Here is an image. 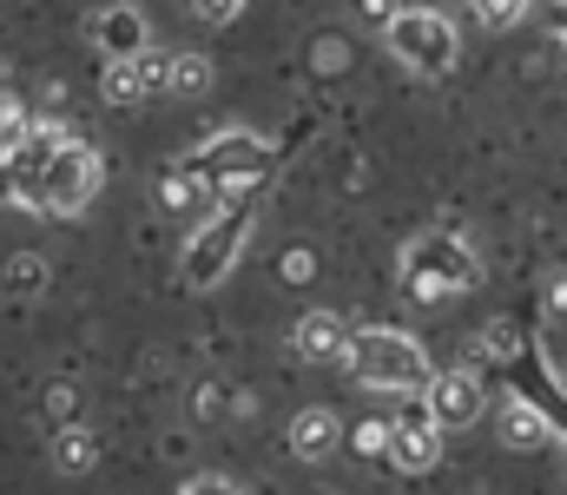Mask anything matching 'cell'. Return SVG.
<instances>
[{
  "mask_svg": "<svg viewBox=\"0 0 567 495\" xmlns=\"http://www.w3.org/2000/svg\"><path fill=\"white\" fill-rule=\"evenodd\" d=\"M350 377L363 383V390H390V396H410V390H429L435 383V370H429L423 343L410 337V330H357V343H350Z\"/></svg>",
  "mask_w": 567,
  "mask_h": 495,
  "instance_id": "obj_1",
  "label": "cell"
},
{
  "mask_svg": "<svg viewBox=\"0 0 567 495\" xmlns=\"http://www.w3.org/2000/svg\"><path fill=\"white\" fill-rule=\"evenodd\" d=\"M475 285H482V258H475L462 238H442V231H429V238H416V245L403 251V291H410L416 305L468 298Z\"/></svg>",
  "mask_w": 567,
  "mask_h": 495,
  "instance_id": "obj_2",
  "label": "cell"
},
{
  "mask_svg": "<svg viewBox=\"0 0 567 495\" xmlns=\"http://www.w3.org/2000/svg\"><path fill=\"white\" fill-rule=\"evenodd\" d=\"M251 218H258V198H238V205H225L212 225H198V238H192V245H185V258H178L185 291H212V285H225V278H231V265H238V251H245Z\"/></svg>",
  "mask_w": 567,
  "mask_h": 495,
  "instance_id": "obj_3",
  "label": "cell"
},
{
  "mask_svg": "<svg viewBox=\"0 0 567 495\" xmlns=\"http://www.w3.org/2000/svg\"><path fill=\"white\" fill-rule=\"evenodd\" d=\"M383 40H390V53H396L416 80H442V73L455 66V53H462L455 20L435 13V7H396V20L383 27Z\"/></svg>",
  "mask_w": 567,
  "mask_h": 495,
  "instance_id": "obj_4",
  "label": "cell"
},
{
  "mask_svg": "<svg viewBox=\"0 0 567 495\" xmlns=\"http://www.w3.org/2000/svg\"><path fill=\"white\" fill-rule=\"evenodd\" d=\"M100 178H106V159L80 140V146H66L60 159L47 165V185H40V212H53V218H80L93 198H100Z\"/></svg>",
  "mask_w": 567,
  "mask_h": 495,
  "instance_id": "obj_5",
  "label": "cell"
},
{
  "mask_svg": "<svg viewBox=\"0 0 567 495\" xmlns=\"http://www.w3.org/2000/svg\"><path fill=\"white\" fill-rule=\"evenodd\" d=\"M198 172L212 178V192L251 198V185H265V172H271V146L251 140V133H225V140H212V146L198 153Z\"/></svg>",
  "mask_w": 567,
  "mask_h": 495,
  "instance_id": "obj_6",
  "label": "cell"
},
{
  "mask_svg": "<svg viewBox=\"0 0 567 495\" xmlns=\"http://www.w3.org/2000/svg\"><path fill=\"white\" fill-rule=\"evenodd\" d=\"M390 463L403 476H429L442 463V423L429 410V396H403L396 416H390Z\"/></svg>",
  "mask_w": 567,
  "mask_h": 495,
  "instance_id": "obj_7",
  "label": "cell"
},
{
  "mask_svg": "<svg viewBox=\"0 0 567 495\" xmlns=\"http://www.w3.org/2000/svg\"><path fill=\"white\" fill-rule=\"evenodd\" d=\"M423 396H429V410H435L442 430H468V423H482V403H488V390H482L475 370H435V383H429Z\"/></svg>",
  "mask_w": 567,
  "mask_h": 495,
  "instance_id": "obj_8",
  "label": "cell"
},
{
  "mask_svg": "<svg viewBox=\"0 0 567 495\" xmlns=\"http://www.w3.org/2000/svg\"><path fill=\"white\" fill-rule=\"evenodd\" d=\"M290 343H297V357H303V363L330 370V363H350L357 330L343 324L337 311H303V318H297V330H290Z\"/></svg>",
  "mask_w": 567,
  "mask_h": 495,
  "instance_id": "obj_9",
  "label": "cell"
},
{
  "mask_svg": "<svg viewBox=\"0 0 567 495\" xmlns=\"http://www.w3.org/2000/svg\"><path fill=\"white\" fill-rule=\"evenodd\" d=\"M93 47L106 53V66L113 60H145L152 47H145V13L140 7H100L93 13Z\"/></svg>",
  "mask_w": 567,
  "mask_h": 495,
  "instance_id": "obj_10",
  "label": "cell"
},
{
  "mask_svg": "<svg viewBox=\"0 0 567 495\" xmlns=\"http://www.w3.org/2000/svg\"><path fill=\"white\" fill-rule=\"evenodd\" d=\"M337 443H343L337 410H297L290 416V456L297 463H323V456H337Z\"/></svg>",
  "mask_w": 567,
  "mask_h": 495,
  "instance_id": "obj_11",
  "label": "cell"
},
{
  "mask_svg": "<svg viewBox=\"0 0 567 495\" xmlns=\"http://www.w3.org/2000/svg\"><path fill=\"white\" fill-rule=\"evenodd\" d=\"M93 463H100V436H93V430L73 423V430L53 436V470H60V476H86Z\"/></svg>",
  "mask_w": 567,
  "mask_h": 495,
  "instance_id": "obj_12",
  "label": "cell"
},
{
  "mask_svg": "<svg viewBox=\"0 0 567 495\" xmlns=\"http://www.w3.org/2000/svg\"><path fill=\"white\" fill-rule=\"evenodd\" d=\"M205 192H212V178H205L198 165H178V172L158 178V205H172V212H198Z\"/></svg>",
  "mask_w": 567,
  "mask_h": 495,
  "instance_id": "obj_13",
  "label": "cell"
},
{
  "mask_svg": "<svg viewBox=\"0 0 567 495\" xmlns=\"http://www.w3.org/2000/svg\"><path fill=\"white\" fill-rule=\"evenodd\" d=\"M502 443H508V450H542V443H548V416H542L535 403H508V410H502Z\"/></svg>",
  "mask_w": 567,
  "mask_h": 495,
  "instance_id": "obj_14",
  "label": "cell"
},
{
  "mask_svg": "<svg viewBox=\"0 0 567 495\" xmlns=\"http://www.w3.org/2000/svg\"><path fill=\"white\" fill-rule=\"evenodd\" d=\"M145 93H152L145 60H113V66H106V106H140Z\"/></svg>",
  "mask_w": 567,
  "mask_h": 495,
  "instance_id": "obj_15",
  "label": "cell"
},
{
  "mask_svg": "<svg viewBox=\"0 0 567 495\" xmlns=\"http://www.w3.org/2000/svg\"><path fill=\"white\" fill-rule=\"evenodd\" d=\"M205 86H212V60H205V53H172V93L198 100Z\"/></svg>",
  "mask_w": 567,
  "mask_h": 495,
  "instance_id": "obj_16",
  "label": "cell"
},
{
  "mask_svg": "<svg viewBox=\"0 0 567 495\" xmlns=\"http://www.w3.org/2000/svg\"><path fill=\"white\" fill-rule=\"evenodd\" d=\"M27 133H33V120H27L20 93H13V86H0V146H13V140H27Z\"/></svg>",
  "mask_w": 567,
  "mask_h": 495,
  "instance_id": "obj_17",
  "label": "cell"
},
{
  "mask_svg": "<svg viewBox=\"0 0 567 495\" xmlns=\"http://www.w3.org/2000/svg\"><path fill=\"white\" fill-rule=\"evenodd\" d=\"M7 285H13V291H40V285H47V265H40V258H13V265H7Z\"/></svg>",
  "mask_w": 567,
  "mask_h": 495,
  "instance_id": "obj_18",
  "label": "cell"
},
{
  "mask_svg": "<svg viewBox=\"0 0 567 495\" xmlns=\"http://www.w3.org/2000/svg\"><path fill=\"white\" fill-rule=\"evenodd\" d=\"M482 357H515V324H488L482 330Z\"/></svg>",
  "mask_w": 567,
  "mask_h": 495,
  "instance_id": "obj_19",
  "label": "cell"
},
{
  "mask_svg": "<svg viewBox=\"0 0 567 495\" xmlns=\"http://www.w3.org/2000/svg\"><path fill=\"white\" fill-rule=\"evenodd\" d=\"M475 13H482V20H488V27H508V20H522V13H528V7H522V0H502V7H495V0H482V7H475Z\"/></svg>",
  "mask_w": 567,
  "mask_h": 495,
  "instance_id": "obj_20",
  "label": "cell"
},
{
  "mask_svg": "<svg viewBox=\"0 0 567 495\" xmlns=\"http://www.w3.org/2000/svg\"><path fill=\"white\" fill-rule=\"evenodd\" d=\"M542 305H548V318H567V278H548V291H542Z\"/></svg>",
  "mask_w": 567,
  "mask_h": 495,
  "instance_id": "obj_21",
  "label": "cell"
},
{
  "mask_svg": "<svg viewBox=\"0 0 567 495\" xmlns=\"http://www.w3.org/2000/svg\"><path fill=\"white\" fill-rule=\"evenodd\" d=\"M185 495H238L225 476H198V483H185Z\"/></svg>",
  "mask_w": 567,
  "mask_h": 495,
  "instance_id": "obj_22",
  "label": "cell"
},
{
  "mask_svg": "<svg viewBox=\"0 0 567 495\" xmlns=\"http://www.w3.org/2000/svg\"><path fill=\"white\" fill-rule=\"evenodd\" d=\"M198 13H205V20H238V0H205Z\"/></svg>",
  "mask_w": 567,
  "mask_h": 495,
  "instance_id": "obj_23",
  "label": "cell"
},
{
  "mask_svg": "<svg viewBox=\"0 0 567 495\" xmlns=\"http://www.w3.org/2000/svg\"><path fill=\"white\" fill-rule=\"evenodd\" d=\"M561 40H567V13H561Z\"/></svg>",
  "mask_w": 567,
  "mask_h": 495,
  "instance_id": "obj_24",
  "label": "cell"
}]
</instances>
